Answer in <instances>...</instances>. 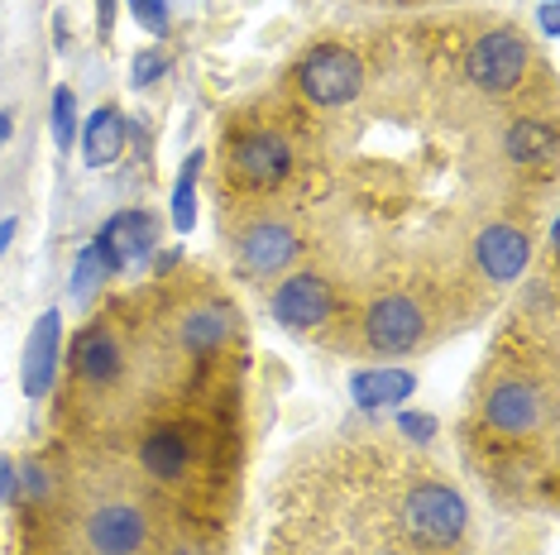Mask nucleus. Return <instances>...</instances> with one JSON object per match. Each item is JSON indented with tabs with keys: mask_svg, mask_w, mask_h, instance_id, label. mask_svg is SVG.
Wrapping results in <instances>:
<instances>
[{
	"mask_svg": "<svg viewBox=\"0 0 560 555\" xmlns=\"http://www.w3.org/2000/svg\"><path fill=\"white\" fill-rule=\"evenodd\" d=\"M231 307H197L183 317V331H177V340H183V350H192V355H211V350H221L225 340H231Z\"/></svg>",
	"mask_w": 560,
	"mask_h": 555,
	"instance_id": "f3484780",
	"label": "nucleus"
},
{
	"mask_svg": "<svg viewBox=\"0 0 560 555\" xmlns=\"http://www.w3.org/2000/svg\"><path fill=\"white\" fill-rule=\"evenodd\" d=\"M86 541L96 555H139L149 546V517L130 498H110L86 517Z\"/></svg>",
	"mask_w": 560,
	"mask_h": 555,
	"instance_id": "0eeeda50",
	"label": "nucleus"
},
{
	"mask_svg": "<svg viewBox=\"0 0 560 555\" xmlns=\"http://www.w3.org/2000/svg\"><path fill=\"white\" fill-rule=\"evenodd\" d=\"M201 163H207V154H187L183 173H177V187H173V225L183 235H192V225H197V178H201Z\"/></svg>",
	"mask_w": 560,
	"mask_h": 555,
	"instance_id": "6ab92c4d",
	"label": "nucleus"
},
{
	"mask_svg": "<svg viewBox=\"0 0 560 555\" xmlns=\"http://www.w3.org/2000/svg\"><path fill=\"white\" fill-rule=\"evenodd\" d=\"M298 86L312 106H350L364 92V62L346 44H316L307 58L298 62Z\"/></svg>",
	"mask_w": 560,
	"mask_h": 555,
	"instance_id": "f03ea898",
	"label": "nucleus"
},
{
	"mask_svg": "<svg viewBox=\"0 0 560 555\" xmlns=\"http://www.w3.org/2000/svg\"><path fill=\"white\" fill-rule=\"evenodd\" d=\"M483 422L508 440H527L541 426V393L527 378H503L489 398H483Z\"/></svg>",
	"mask_w": 560,
	"mask_h": 555,
	"instance_id": "1a4fd4ad",
	"label": "nucleus"
},
{
	"mask_svg": "<svg viewBox=\"0 0 560 555\" xmlns=\"http://www.w3.org/2000/svg\"><path fill=\"white\" fill-rule=\"evenodd\" d=\"M20 488H24V494H34V498L44 494V474H39V464H24V470H20Z\"/></svg>",
	"mask_w": 560,
	"mask_h": 555,
	"instance_id": "a878e982",
	"label": "nucleus"
},
{
	"mask_svg": "<svg viewBox=\"0 0 560 555\" xmlns=\"http://www.w3.org/2000/svg\"><path fill=\"white\" fill-rule=\"evenodd\" d=\"M269 311L288 331H312V326H322L330 311H336V287H330L322 273H292L273 287Z\"/></svg>",
	"mask_w": 560,
	"mask_h": 555,
	"instance_id": "423d86ee",
	"label": "nucleus"
},
{
	"mask_svg": "<svg viewBox=\"0 0 560 555\" xmlns=\"http://www.w3.org/2000/svg\"><path fill=\"white\" fill-rule=\"evenodd\" d=\"M116 5L120 0H96V34L101 39H110V29H116Z\"/></svg>",
	"mask_w": 560,
	"mask_h": 555,
	"instance_id": "393cba45",
	"label": "nucleus"
},
{
	"mask_svg": "<svg viewBox=\"0 0 560 555\" xmlns=\"http://www.w3.org/2000/svg\"><path fill=\"white\" fill-rule=\"evenodd\" d=\"M139 464L154 479H163V484H173V479H183L187 464H192V440H187V432L177 422H163L139 440Z\"/></svg>",
	"mask_w": 560,
	"mask_h": 555,
	"instance_id": "ddd939ff",
	"label": "nucleus"
},
{
	"mask_svg": "<svg viewBox=\"0 0 560 555\" xmlns=\"http://www.w3.org/2000/svg\"><path fill=\"white\" fill-rule=\"evenodd\" d=\"M422 331H427L422 307L402 293L374 297L364 311V340L378 350V355H402V350H412L417 340H422Z\"/></svg>",
	"mask_w": 560,
	"mask_h": 555,
	"instance_id": "39448f33",
	"label": "nucleus"
},
{
	"mask_svg": "<svg viewBox=\"0 0 560 555\" xmlns=\"http://www.w3.org/2000/svg\"><path fill=\"white\" fill-rule=\"evenodd\" d=\"M168 555H197V551H192V546H173Z\"/></svg>",
	"mask_w": 560,
	"mask_h": 555,
	"instance_id": "7c9ffc66",
	"label": "nucleus"
},
{
	"mask_svg": "<svg viewBox=\"0 0 560 555\" xmlns=\"http://www.w3.org/2000/svg\"><path fill=\"white\" fill-rule=\"evenodd\" d=\"M154 239H159V221L149 211H116V216L101 225L96 249L110 263V273H130L154 255Z\"/></svg>",
	"mask_w": 560,
	"mask_h": 555,
	"instance_id": "6e6552de",
	"label": "nucleus"
},
{
	"mask_svg": "<svg viewBox=\"0 0 560 555\" xmlns=\"http://www.w3.org/2000/svg\"><path fill=\"white\" fill-rule=\"evenodd\" d=\"M522 72H527V44H522L513 29L483 34L465 54V78H469V86H479V92H493V96L513 92L522 82Z\"/></svg>",
	"mask_w": 560,
	"mask_h": 555,
	"instance_id": "7ed1b4c3",
	"label": "nucleus"
},
{
	"mask_svg": "<svg viewBox=\"0 0 560 555\" xmlns=\"http://www.w3.org/2000/svg\"><path fill=\"white\" fill-rule=\"evenodd\" d=\"M72 139H78V96H72V86H58L54 92V144L68 154Z\"/></svg>",
	"mask_w": 560,
	"mask_h": 555,
	"instance_id": "412c9836",
	"label": "nucleus"
},
{
	"mask_svg": "<svg viewBox=\"0 0 560 555\" xmlns=\"http://www.w3.org/2000/svg\"><path fill=\"white\" fill-rule=\"evenodd\" d=\"M378 555H402V551H378Z\"/></svg>",
	"mask_w": 560,
	"mask_h": 555,
	"instance_id": "2f4dec72",
	"label": "nucleus"
},
{
	"mask_svg": "<svg viewBox=\"0 0 560 555\" xmlns=\"http://www.w3.org/2000/svg\"><path fill=\"white\" fill-rule=\"evenodd\" d=\"M541 29H546V39H556L560 34V15H556V0H541Z\"/></svg>",
	"mask_w": 560,
	"mask_h": 555,
	"instance_id": "bb28decb",
	"label": "nucleus"
},
{
	"mask_svg": "<svg viewBox=\"0 0 560 555\" xmlns=\"http://www.w3.org/2000/svg\"><path fill=\"white\" fill-rule=\"evenodd\" d=\"M465 527H469V508L451 484L427 479V484H417L412 494L402 498V532L412 536V546L445 551L465 536Z\"/></svg>",
	"mask_w": 560,
	"mask_h": 555,
	"instance_id": "f257e3e1",
	"label": "nucleus"
},
{
	"mask_svg": "<svg viewBox=\"0 0 560 555\" xmlns=\"http://www.w3.org/2000/svg\"><path fill=\"white\" fill-rule=\"evenodd\" d=\"M72 369H78L86 383H106V378L120 374V345L106 326H86V331L72 340Z\"/></svg>",
	"mask_w": 560,
	"mask_h": 555,
	"instance_id": "2eb2a0df",
	"label": "nucleus"
},
{
	"mask_svg": "<svg viewBox=\"0 0 560 555\" xmlns=\"http://www.w3.org/2000/svg\"><path fill=\"white\" fill-rule=\"evenodd\" d=\"M508 154H513V163H551L556 130L546 120H517L508 130Z\"/></svg>",
	"mask_w": 560,
	"mask_h": 555,
	"instance_id": "a211bd4d",
	"label": "nucleus"
},
{
	"mask_svg": "<svg viewBox=\"0 0 560 555\" xmlns=\"http://www.w3.org/2000/svg\"><path fill=\"white\" fill-rule=\"evenodd\" d=\"M398 432L412 436V440H431V436H436V416H427V412H402V416H398Z\"/></svg>",
	"mask_w": 560,
	"mask_h": 555,
	"instance_id": "b1692460",
	"label": "nucleus"
},
{
	"mask_svg": "<svg viewBox=\"0 0 560 555\" xmlns=\"http://www.w3.org/2000/svg\"><path fill=\"white\" fill-rule=\"evenodd\" d=\"M10 498H15V464L0 460V503H10Z\"/></svg>",
	"mask_w": 560,
	"mask_h": 555,
	"instance_id": "cd10ccee",
	"label": "nucleus"
},
{
	"mask_svg": "<svg viewBox=\"0 0 560 555\" xmlns=\"http://www.w3.org/2000/svg\"><path fill=\"white\" fill-rule=\"evenodd\" d=\"M125 134H130V120L120 116V110H110V106H101L92 120H86V130H82V154L92 168H106V163H116L120 158V149H125Z\"/></svg>",
	"mask_w": 560,
	"mask_h": 555,
	"instance_id": "dca6fc26",
	"label": "nucleus"
},
{
	"mask_svg": "<svg viewBox=\"0 0 560 555\" xmlns=\"http://www.w3.org/2000/svg\"><path fill=\"white\" fill-rule=\"evenodd\" d=\"M163 72H168V58H163L159 48H144V54L135 58V68H130V82L139 86V92H144V86H154Z\"/></svg>",
	"mask_w": 560,
	"mask_h": 555,
	"instance_id": "5701e85b",
	"label": "nucleus"
},
{
	"mask_svg": "<svg viewBox=\"0 0 560 555\" xmlns=\"http://www.w3.org/2000/svg\"><path fill=\"white\" fill-rule=\"evenodd\" d=\"M235 255H240V269L254 273V278L278 273L298 259V231L283 225V221H259L235 239Z\"/></svg>",
	"mask_w": 560,
	"mask_h": 555,
	"instance_id": "9b49d317",
	"label": "nucleus"
},
{
	"mask_svg": "<svg viewBox=\"0 0 560 555\" xmlns=\"http://www.w3.org/2000/svg\"><path fill=\"white\" fill-rule=\"evenodd\" d=\"M130 10H135V20H139V29H144V34H154V39H168V29H173L168 0H130Z\"/></svg>",
	"mask_w": 560,
	"mask_h": 555,
	"instance_id": "4be33fe9",
	"label": "nucleus"
},
{
	"mask_svg": "<svg viewBox=\"0 0 560 555\" xmlns=\"http://www.w3.org/2000/svg\"><path fill=\"white\" fill-rule=\"evenodd\" d=\"M10 130H15V116H10V110H0V149H5V139H10Z\"/></svg>",
	"mask_w": 560,
	"mask_h": 555,
	"instance_id": "c756f323",
	"label": "nucleus"
},
{
	"mask_svg": "<svg viewBox=\"0 0 560 555\" xmlns=\"http://www.w3.org/2000/svg\"><path fill=\"white\" fill-rule=\"evenodd\" d=\"M106 278H116V273H110V263L101 259V249H96V245H86L82 255H78V269H72V297L86 302L101 283H106Z\"/></svg>",
	"mask_w": 560,
	"mask_h": 555,
	"instance_id": "aec40b11",
	"label": "nucleus"
},
{
	"mask_svg": "<svg viewBox=\"0 0 560 555\" xmlns=\"http://www.w3.org/2000/svg\"><path fill=\"white\" fill-rule=\"evenodd\" d=\"M231 168L249 192H273V187H283L288 173H292V144L273 130H249V134L235 139Z\"/></svg>",
	"mask_w": 560,
	"mask_h": 555,
	"instance_id": "20e7f679",
	"label": "nucleus"
},
{
	"mask_svg": "<svg viewBox=\"0 0 560 555\" xmlns=\"http://www.w3.org/2000/svg\"><path fill=\"white\" fill-rule=\"evenodd\" d=\"M15 231H20L15 216H5V221H0V255H5V249H10V239H15Z\"/></svg>",
	"mask_w": 560,
	"mask_h": 555,
	"instance_id": "c85d7f7f",
	"label": "nucleus"
},
{
	"mask_svg": "<svg viewBox=\"0 0 560 555\" xmlns=\"http://www.w3.org/2000/svg\"><path fill=\"white\" fill-rule=\"evenodd\" d=\"M350 393H354V408L364 412H384V408H398L417 393V378L407 369H360L350 378Z\"/></svg>",
	"mask_w": 560,
	"mask_h": 555,
	"instance_id": "4468645a",
	"label": "nucleus"
},
{
	"mask_svg": "<svg viewBox=\"0 0 560 555\" xmlns=\"http://www.w3.org/2000/svg\"><path fill=\"white\" fill-rule=\"evenodd\" d=\"M475 263L493 283H513L532 263V239L522 235L517 225H489V231H479V239H475Z\"/></svg>",
	"mask_w": 560,
	"mask_h": 555,
	"instance_id": "f8f14e48",
	"label": "nucleus"
},
{
	"mask_svg": "<svg viewBox=\"0 0 560 555\" xmlns=\"http://www.w3.org/2000/svg\"><path fill=\"white\" fill-rule=\"evenodd\" d=\"M58 355H62V311L48 307L39 321H34L30 340H24V359H20V388L24 398H48L58 378Z\"/></svg>",
	"mask_w": 560,
	"mask_h": 555,
	"instance_id": "9d476101",
	"label": "nucleus"
}]
</instances>
